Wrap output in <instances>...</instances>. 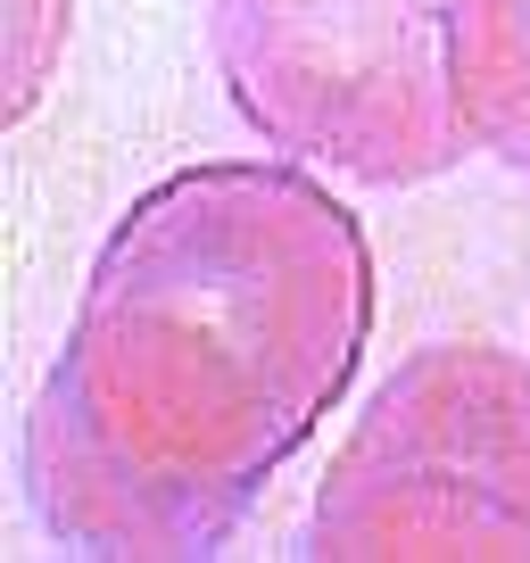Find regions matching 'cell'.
Instances as JSON below:
<instances>
[{
    "instance_id": "6da1fadb",
    "label": "cell",
    "mask_w": 530,
    "mask_h": 563,
    "mask_svg": "<svg viewBox=\"0 0 530 563\" xmlns=\"http://www.w3.org/2000/svg\"><path fill=\"white\" fill-rule=\"evenodd\" d=\"M373 241L299 158H199L108 224L25 406L42 539L91 563H199L349 398Z\"/></svg>"
},
{
    "instance_id": "7a4b0ae2",
    "label": "cell",
    "mask_w": 530,
    "mask_h": 563,
    "mask_svg": "<svg viewBox=\"0 0 530 563\" xmlns=\"http://www.w3.org/2000/svg\"><path fill=\"white\" fill-rule=\"evenodd\" d=\"M316 563H530V356L423 340L356 406L307 506Z\"/></svg>"
},
{
    "instance_id": "3957f363",
    "label": "cell",
    "mask_w": 530,
    "mask_h": 563,
    "mask_svg": "<svg viewBox=\"0 0 530 563\" xmlns=\"http://www.w3.org/2000/svg\"><path fill=\"white\" fill-rule=\"evenodd\" d=\"M448 25L456 0H208L232 117L356 191H415L481 158L456 108Z\"/></svg>"
},
{
    "instance_id": "5b68a950",
    "label": "cell",
    "mask_w": 530,
    "mask_h": 563,
    "mask_svg": "<svg viewBox=\"0 0 530 563\" xmlns=\"http://www.w3.org/2000/svg\"><path fill=\"white\" fill-rule=\"evenodd\" d=\"M75 34V0H9V100H0V124H25L51 91L58 58H67Z\"/></svg>"
},
{
    "instance_id": "277c9868",
    "label": "cell",
    "mask_w": 530,
    "mask_h": 563,
    "mask_svg": "<svg viewBox=\"0 0 530 563\" xmlns=\"http://www.w3.org/2000/svg\"><path fill=\"white\" fill-rule=\"evenodd\" d=\"M448 67L473 150L530 183V0H456Z\"/></svg>"
}]
</instances>
